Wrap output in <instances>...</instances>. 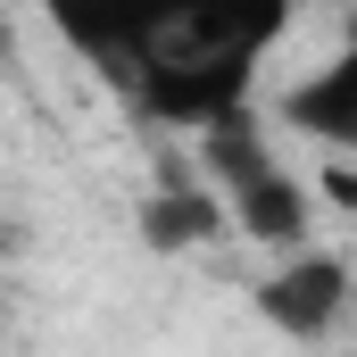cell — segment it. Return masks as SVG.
<instances>
[{
	"mask_svg": "<svg viewBox=\"0 0 357 357\" xmlns=\"http://www.w3.org/2000/svg\"><path fill=\"white\" fill-rule=\"evenodd\" d=\"M291 17L299 0H150L125 25V50L108 75L133 91L142 116L208 142L250 116V84L291 33Z\"/></svg>",
	"mask_w": 357,
	"mask_h": 357,
	"instance_id": "obj_1",
	"label": "cell"
},
{
	"mask_svg": "<svg viewBox=\"0 0 357 357\" xmlns=\"http://www.w3.org/2000/svg\"><path fill=\"white\" fill-rule=\"evenodd\" d=\"M199 150H208V183H216L225 216H233L250 241L307 250V191H299V183H291L266 150L250 142V116H241V125H225V133H208Z\"/></svg>",
	"mask_w": 357,
	"mask_h": 357,
	"instance_id": "obj_2",
	"label": "cell"
},
{
	"mask_svg": "<svg viewBox=\"0 0 357 357\" xmlns=\"http://www.w3.org/2000/svg\"><path fill=\"white\" fill-rule=\"evenodd\" d=\"M349 307V266L333 250H291L282 266L258 282V316H266L282 341H324Z\"/></svg>",
	"mask_w": 357,
	"mask_h": 357,
	"instance_id": "obj_3",
	"label": "cell"
},
{
	"mask_svg": "<svg viewBox=\"0 0 357 357\" xmlns=\"http://www.w3.org/2000/svg\"><path fill=\"white\" fill-rule=\"evenodd\" d=\"M282 116L299 125V133H316V142H333V150H357V42L333 59V67H316L307 84L282 100Z\"/></svg>",
	"mask_w": 357,
	"mask_h": 357,
	"instance_id": "obj_4",
	"label": "cell"
},
{
	"mask_svg": "<svg viewBox=\"0 0 357 357\" xmlns=\"http://www.w3.org/2000/svg\"><path fill=\"white\" fill-rule=\"evenodd\" d=\"M216 225H233V216H225V199L199 191V183H175V191H150V199H142V241H150V250H199Z\"/></svg>",
	"mask_w": 357,
	"mask_h": 357,
	"instance_id": "obj_5",
	"label": "cell"
},
{
	"mask_svg": "<svg viewBox=\"0 0 357 357\" xmlns=\"http://www.w3.org/2000/svg\"><path fill=\"white\" fill-rule=\"evenodd\" d=\"M142 8H150V0H42V17L67 33V50H84L91 67H116L125 25H133Z\"/></svg>",
	"mask_w": 357,
	"mask_h": 357,
	"instance_id": "obj_6",
	"label": "cell"
}]
</instances>
